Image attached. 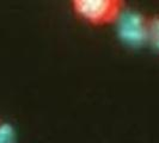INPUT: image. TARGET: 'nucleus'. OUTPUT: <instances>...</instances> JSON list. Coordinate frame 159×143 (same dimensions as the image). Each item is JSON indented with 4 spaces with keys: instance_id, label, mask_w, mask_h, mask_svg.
<instances>
[{
    "instance_id": "4",
    "label": "nucleus",
    "mask_w": 159,
    "mask_h": 143,
    "mask_svg": "<svg viewBox=\"0 0 159 143\" xmlns=\"http://www.w3.org/2000/svg\"><path fill=\"white\" fill-rule=\"evenodd\" d=\"M0 143H16L15 129L5 122H0Z\"/></svg>"
},
{
    "instance_id": "2",
    "label": "nucleus",
    "mask_w": 159,
    "mask_h": 143,
    "mask_svg": "<svg viewBox=\"0 0 159 143\" xmlns=\"http://www.w3.org/2000/svg\"><path fill=\"white\" fill-rule=\"evenodd\" d=\"M117 22L120 40L129 47H143L148 42L150 19L138 11H122Z\"/></svg>"
},
{
    "instance_id": "3",
    "label": "nucleus",
    "mask_w": 159,
    "mask_h": 143,
    "mask_svg": "<svg viewBox=\"0 0 159 143\" xmlns=\"http://www.w3.org/2000/svg\"><path fill=\"white\" fill-rule=\"evenodd\" d=\"M152 48L159 53V15L150 19L148 23V42Z\"/></svg>"
},
{
    "instance_id": "1",
    "label": "nucleus",
    "mask_w": 159,
    "mask_h": 143,
    "mask_svg": "<svg viewBox=\"0 0 159 143\" xmlns=\"http://www.w3.org/2000/svg\"><path fill=\"white\" fill-rule=\"evenodd\" d=\"M123 2L119 0H75L73 10L83 20L95 25L116 22L122 13Z\"/></svg>"
}]
</instances>
